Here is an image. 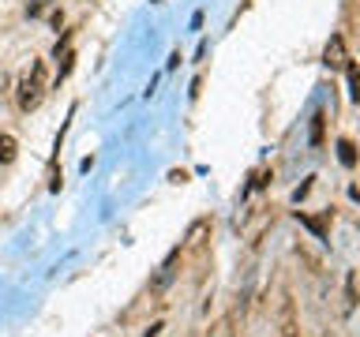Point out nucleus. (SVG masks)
<instances>
[{"instance_id":"nucleus-9","label":"nucleus","mask_w":360,"mask_h":337,"mask_svg":"<svg viewBox=\"0 0 360 337\" xmlns=\"http://www.w3.org/2000/svg\"><path fill=\"white\" fill-rule=\"evenodd\" d=\"M311 180H315V176H308V180H304V184H300V188H297V191H293V199H297V203H300V199H304V195H308V191H311Z\"/></svg>"},{"instance_id":"nucleus-6","label":"nucleus","mask_w":360,"mask_h":337,"mask_svg":"<svg viewBox=\"0 0 360 337\" xmlns=\"http://www.w3.org/2000/svg\"><path fill=\"white\" fill-rule=\"evenodd\" d=\"M173 259H177V251H173V255H169V259H165V266H162V274H158L154 281H150V288H154V292H162V288H165V285H169V281H173Z\"/></svg>"},{"instance_id":"nucleus-2","label":"nucleus","mask_w":360,"mask_h":337,"mask_svg":"<svg viewBox=\"0 0 360 337\" xmlns=\"http://www.w3.org/2000/svg\"><path fill=\"white\" fill-rule=\"evenodd\" d=\"M323 64L331 71H341L349 64V56H346V42H341V34H331V42H326V49H323Z\"/></svg>"},{"instance_id":"nucleus-7","label":"nucleus","mask_w":360,"mask_h":337,"mask_svg":"<svg viewBox=\"0 0 360 337\" xmlns=\"http://www.w3.org/2000/svg\"><path fill=\"white\" fill-rule=\"evenodd\" d=\"M346 75H349V98L360 105V64H346Z\"/></svg>"},{"instance_id":"nucleus-3","label":"nucleus","mask_w":360,"mask_h":337,"mask_svg":"<svg viewBox=\"0 0 360 337\" xmlns=\"http://www.w3.org/2000/svg\"><path fill=\"white\" fill-rule=\"evenodd\" d=\"M15 158H19V142H15V135H0V165H12Z\"/></svg>"},{"instance_id":"nucleus-1","label":"nucleus","mask_w":360,"mask_h":337,"mask_svg":"<svg viewBox=\"0 0 360 337\" xmlns=\"http://www.w3.org/2000/svg\"><path fill=\"white\" fill-rule=\"evenodd\" d=\"M42 98H45V64L34 60L27 71H23L19 90H15V101H19L23 112H34L38 105H42Z\"/></svg>"},{"instance_id":"nucleus-5","label":"nucleus","mask_w":360,"mask_h":337,"mask_svg":"<svg viewBox=\"0 0 360 337\" xmlns=\"http://www.w3.org/2000/svg\"><path fill=\"white\" fill-rule=\"evenodd\" d=\"M334 150H338V162L346 168H357V147L349 139H338V147H334Z\"/></svg>"},{"instance_id":"nucleus-8","label":"nucleus","mask_w":360,"mask_h":337,"mask_svg":"<svg viewBox=\"0 0 360 337\" xmlns=\"http://www.w3.org/2000/svg\"><path fill=\"white\" fill-rule=\"evenodd\" d=\"M323 127H326V116L323 112H315V116H311V135H308L311 147H323Z\"/></svg>"},{"instance_id":"nucleus-10","label":"nucleus","mask_w":360,"mask_h":337,"mask_svg":"<svg viewBox=\"0 0 360 337\" xmlns=\"http://www.w3.org/2000/svg\"><path fill=\"white\" fill-rule=\"evenodd\" d=\"M162 330H165V326H162V323H154V326H150V330L143 334V337H158V334H162Z\"/></svg>"},{"instance_id":"nucleus-4","label":"nucleus","mask_w":360,"mask_h":337,"mask_svg":"<svg viewBox=\"0 0 360 337\" xmlns=\"http://www.w3.org/2000/svg\"><path fill=\"white\" fill-rule=\"evenodd\" d=\"M297 221H300L315 240H326V221H323V218H308V214H300V210H297Z\"/></svg>"}]
</instances>
